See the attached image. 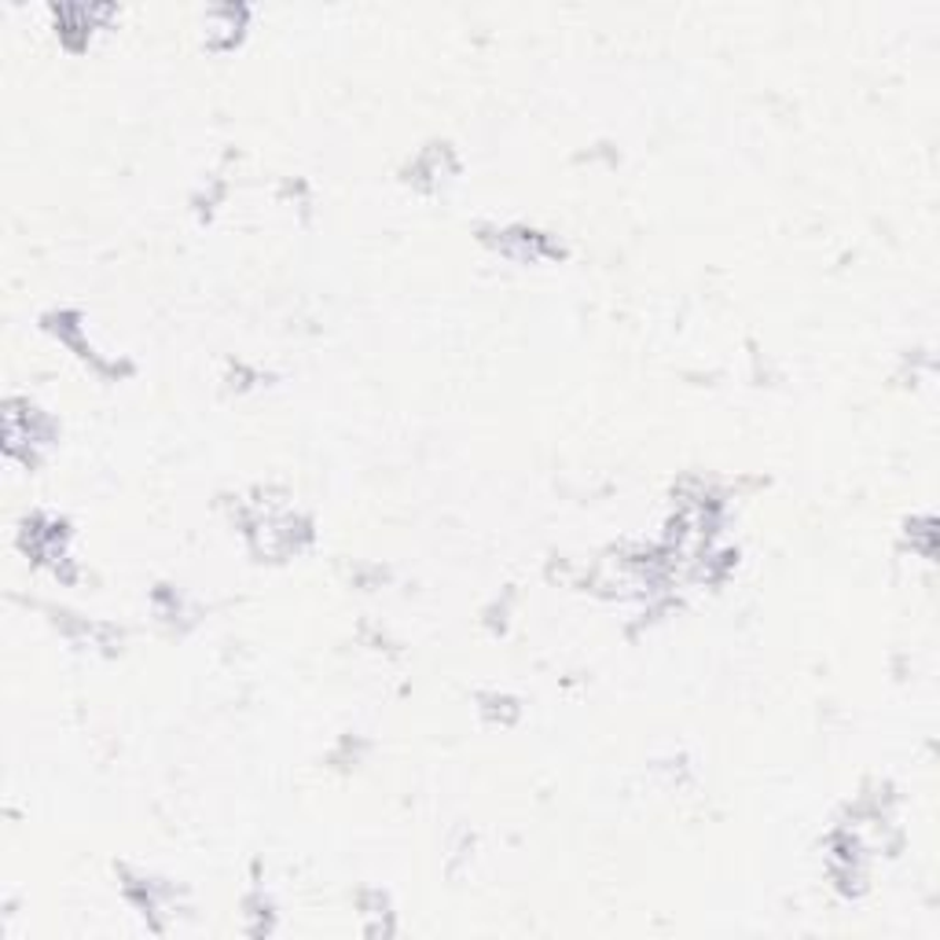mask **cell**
<instances>
[{
	"label": "cell",
	"mask_w": 940,
	"mask_h": 940,
	"mask_svg": "<svg viewBox=\"0 0 940 940\" xmlns=\"http://www.w3.org/2000/svg\"><path fill=\"white\" fill-rule=\"evenodd\" d=\"M52 437V420L44 412L33 409L30 401H8V412H4V448L8 456H22V459H33V452L41 445H49Z\"/></svg>",
	"instance_id": "1"
},
{
	"label": "cell",
	"mask_w": 940,
	"mask_h": 940,
	"mask_svg": "<svg viewBox=\"0 0 940 940\" xmlns=\"http://www.w3.org/2000/svg\"><path fill=\"white\" fill-rule=\"evenodd\" d=\"M22 548H27L38 562H49V566H66V526L60 518H49V515H38L33 521H27L22 529Z\"/></svg>",
	"instance_id": "2"
},
{
	"label": "cell",
	"mask_w": 940,
	"mask_h": 940,
	"mask_svg": "<svg viewBox=\"0 0 940 940\" xmlns=\"http://www.w3.org/2000/svg\"><path fill=\"white\" fill-rule=\"evenodd\" d=\"M485 239L493 242L496 250H504L507 258L515 261H537V258H555L562 254L555 242H548V236L533 228H500V231H485Z\"/></svg>",
	"instance_id": "3"
},
{
	"label": "cell",
	"mask_w": 940,
	"mask_h": 940,
	"mask_svg": "<svg viewBox=\"0 0 940 940\" xmlns=\"http://www.w3.org/2000/svg\"><path fill=\"white\" fill-rule=\"evenodd\" d=\"M242 22H247V8H239V4H214V8H206V41H210V44H231L239 38Z\"/></svg>",
	"instance_id": "4"
},
{
	"label": "cell",
	"mask_w": 940,
	"mask_h": 940,
	"mask_svg": "<svg viewBox=\"0 0 940 940\" xmlns=\"http://www.w3.org/2000/svg\"><path fill=\"white\" fill-rule=\"evenodd\" d=\"M452 169H456V162H452V151L441 147V144H434V147H426L423 155L412 162V180H415V184H426V188H431V184L445 180Z\"/></svg>",
	"instance_id": "5"
},
{
	"label": "cell",
	"mask_w": 940,
	"mask_h": 940,
	"mask_svg": "<svg viewBox=\"0 0 940 940\" xmlns=\"http://www.w3.org/2000/svg\"><path fill=\"white\" fill-rule=\"evenodd\" d=\"M485 713L489 716H504V721H510V716L518 713V705H515V699H507V694H485Z\"/></svg>",
	"instance_id": "6"
}]
</instances>
